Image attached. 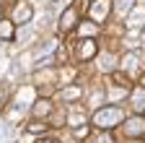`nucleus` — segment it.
Returning <instances> with one entry per match:
<instances>
[{
    "mask_svg": "<svg viewBox=\"0 0 145 143\" xmlns=\"http://www.w3.org/2000/svg\"><path fill=\"white\" fill-rule=\"evenodd\" d=\"M60 96H62L65 101H75V99H80V96H83V88H78V86L62 88V91H60Z\"/></svg>",
    "mask_w": 145,
    "mask_h": 143,
    "instance_id": "nucleus-9",
    "label": "nucleus"
},
{
    "mask_svg": "<svg viewBox=\"0 0 145 143\" xmlns=\"http://www.w3.org/2000/svg\"><path fill=\"white\" fill-rule=\"evenodd\" d=\"M34 21V5L29 3V0H21V3L13 5V24L18 26H26Z\"/></svg>",
    "mask_w": 145,
    "mask_h": 143,
    "instance_id": "nucleus-2",
    "label": "nucleus"
},
{
    "mask_svg": "<svg viewBox=\"0 0 145 143\" xmlns=\"http://www.w3.org/2000/svg\"><path fill=\"white\" fill-rule=\"evenodd\" d=\"M29 130H31V133H44V130H47V125H44V122H31V125H29Z\"/></svg>",
    "mask_w": 145,
    "mask_h": 143,
    "instance_id": "nucleus-16",
    "label": "nucleus"
},
{
    "mask_svg": "<svg viewBox=\"0 0 145 143\" xmlns=\"http://www.w3.org/2000/svg\"><path fill=\"white\" fill-rule=\"evenodd\" d=\"M36 143H60V140H57V138H39Z\"/></svg>",
    "mask_w": 145,
    "mask_h": 143,
    "instance_id": "nucleus-19",
    "label": "nucleus"
},
{
    "mask_svg": "<svg viewBox=\"0 0 145 143\" xmlns=\"http://www.w3.org/2000/svg\"><path fill=\"white\" fill-rule=\"evenodd\" d=\"M122 70L127 78H137L142 73V65H140V55L137 52H127V55L122 57Z\"/></svg>",
    "mask_w": 145,
    "mask_h": 143,
    "instance_id": "nucleus-4",
    "label": "nucleus"
},
{
    "mask_svg": "<svg viewBox=\"0 0 145 143\" xmlns=\"http://www.w3.org/2000/svg\"><path fill=\"white\" fill-rule=\"evenodd\" d=\"M75 24H78V8H75V5H67V8L60 13L57 29L65 34V31H70V29H75Z\"/></svg>",
    "mask_w": 145,
    "mask_h": 143,
    "instance_id": "nucleus-5",
    "label": "nucleus"
},
{
    "mask_svg": "<svg viewBox=\"0 0 145 143\" xmlns=\"http://www.w3.org/2000/svg\"><path fill=\"white\" fill-rule=\"evenodd\" d=\"M124 133L130 138H137V135H145V120L142 117H130L124 122Z\"/></svg>",
    "mask_w": 145,
    "mask_h": 143,
    "instance_id": "nucleus-6",
    "label": "nucleus"
},
{
    "mask_svg": "<svg viewBox=\"0 0 145 143\" xmlns=\"http://www.w3.org/2000/svg\"><path fill=\"white\" fill-rule=\"evenodd\" d=\"M16 37H18V42H24V44H26V39H31V37H34V26H31V24L21 26V31H18Z\"/></svg>",
    "mask_w": 145,
    "mask_h": 143,
    "instance_id": "nucleus-12",
    "label": "nucleus"
},
{
    "mask_svg": "<svg viewBox=\"0 0 145 143\" xmlns=\"http://www.w3.org/2000/svg\"><path fill=\"white\" fill-rule=\"evenodd\" d=\"M91 21H96V24H104L106 21V16L112 13V0H91Z\"/></svg>",
    "mask_w": 145,
    "mask_h": 143,
    "instance_id": "nucleus-3",
    "label": "nucleus"
},
{
    "mask_svg": "<svg viewBox=\"0 0 145 143\" xmlns=\"http://www.w3.org/2000/svg\"><path fill=\"white\" fill-rule=\"evenodd\" d=\"M132 8H135V0H112V11L117 16H130Z\"/></svg>",
    "mask_w": 145,
    "mask_h": 143,
    "instance_id": "nucleus-8",
    "label": "nucleus"
},
{
    "mask_svg": "<svg viewBox=\"0 0 145 143\" xmlns=\"http://www.w3.org/2000/svg\"><path fill=\"white\" fill-rule=\"evenodd\" d=\"M99 31V24H80V34H86V37H93V34Z\"/></svg>",
    "mask_w": 145,
    "mask_h": 143,
    "instance_id": "nucleus-15",
    "label": "nucleus"
},
{
    "mask_svg": "<svg viewBox=\"0 0 145 143\" xmlns=\"http://www.w3.org/2000/svg\"><path fill=\"white\" fill-rule=\"evenodd\" d=\"M124 120V112H122V107H104V109H99L93 115V125L101 130H112L114 125H119Z\"/></svg>",
    "mask_w": 145,
    "mask_h": 143,
    "instance_id": "nucleus-1",
    "label": "nucleus"
},
{
    "mask_svg": "<svg viewBox=\"0 0 145 143\" xmlns=\"http://www.w3.org/2000/svg\"><path fill=\"white\" fill-rule=\"evenodd\" d=\"M75 52H78L80 60H91V57L96 55V42H93V39H80V44H78Z\"/></svg>",
    "mask_w": 145,
    "mask_h": 143,
    "instance_id": "nucleus-7",
    "label": "nucleus"
},
{
    "mask_svg": "<svg viewBox=\"0 0 145 143\" xmlns=\"http://www.w3.org/2000/svg\"><path fill=\"white\" fill-rule=\"evenodd\" d=\"M0 39H13V26H10V21H0Z\"/></svg>",
    "mask_w": 145,
    "mask_h": 143,
    "instance_id": "nucleus-14",
    "label": "nucleus"
},
{
    "mask_svg": "<svg viewBox=\"0 0 145 143\" xmlns=\"http://www.w3.org/2000/svg\"><path fill=\"white\" fill-rule=\"evenodd\" d=\"M0 13H3V8H0Z\"/></svg>",
    "mask_w": 145,
    "mask_h": 143,
    "instance_id": "nucleus-21",
    "label": "nucleus"
},
{
    "mask_svg": "<svg viewBox=\"0 0 145 143\" xmlns=\"http://www.w3.org/2000/svg\"><path fill=\"white\" fill-rule=\"evenodd\" d=\"M142 18H145V11H142V8L130 11V26H140V24H142Z\"/></svg>",
    "mask_w": 145,
    "mask_h": 143,
    "instance_id": "nucleus-13",
    "label": "nucleus"
},
{
    "mask_svg": "<svg viewBox=\"0 0 145 143\" xmlns=\"http://www.w3.org/2000/svg\"><path fill=\"white\" fill-rule=\"evenodd\" d=\"M75 138L80 140V138H88V128L83 125V128H75Z\"/></svg>",
    "mask_w": 145,
    "mask_h": 143,
    "instance_id": "nucleus-17",
    "label": "nucleus"
},
{
    "mask_svg": "<svg viewBox=\"0 0 145 143\" xmlns=\"http://www.w3.org/2000/svg\"><path fill=\"white\" fill-rule=\"evenodd\" d=\"M99 143H114V140H112V135L106 133V135H101V138H99Z\"/></svg>",
    "mask_w": 145,
    "mask_h": 143,
    "instance_id": "nucleus-18",
    "label": "nucleus"
},
{
    "mask_svg": "<svg viewBox=\"0 0 145 143\" xmlns=\"http://www.w3.org/2000/svg\"><path fill=\"white\" fill-rule=\"evenodd\" d=\"M52 112V104L47 101V99H39V101H34V115H49Z\"/></svg>",
    "mask_w": 145,
    "mask_h": 143,
    "instance_id": "nucleus-11",
    "label": "nucleus"
},
{
    "mask_svg": "<svg viewBox=\"0 0 145 143\" xmlns=\"http://www.w3.org/2000/svg\"><path fill=\"white\" fill-rule=\"evenodd\" d=\"M132 107L137 112L145 109V88H135V91H132Z\"/></svg>",
    "mask_w": 145,
    "mask_h": 143,
    "instance_id": "nucleus-10",
    "label": "nucleus"
},
{
    "mask_svg": "<svg viewBox=\"0 0 145 143\" xmlns=\"http://www.w3.org/2000/svg\"><path fill=\"white\" fill-rule=\"evenodd\" d=\"M3 99H5V94H3V88H0V101H3Z\"/></svg>",
    "mask_w": 145,
    "mask_h": 143,
    "instance_id": "nucleus-20",
    "label": "nucleus"
}]
</instances>
